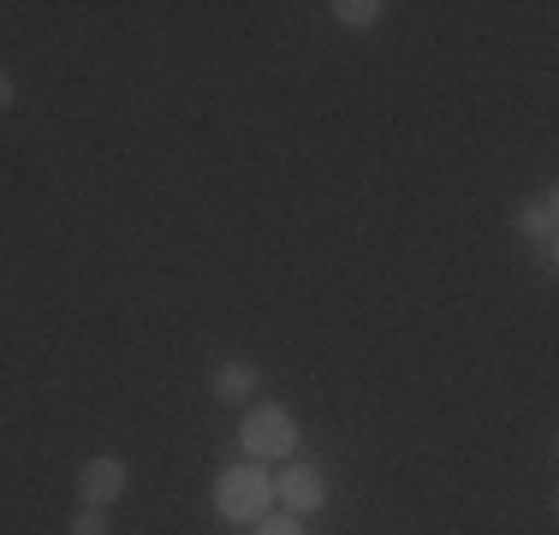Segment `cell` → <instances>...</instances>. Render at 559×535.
Here are the masks:
<instances>
[{
  "label": "cell",
  "instance_id": "obj_1",
  "mask_svg": "<svg viewBox=\"0 0 559 535\" xmlns=\"http://www.w3.org/2000/svg\"><path fill=\"white\" fill-rule=\"evenodd\" d=\"M269 506H274V482L257 464H233V471L215 476V512L226 524H262Z\"/></svg>",
  "mask_w": 559,
  "mask_h": 535
},
{
  "label": "cell",
  "instance_id": "obj_2",
  "mask_svg": "<svg viewBox=\"0 0 559 535\" xmlns=\"http://www.w3.org/2000/svg\"><path fill=\"white\" fill-rule=\"evenodd\" d=\"M245 452L250 459H286L292 447H298V423H292L286 405H250L245 417Z\"/></svg>",
  "mask_w": 559,
  "mask_h": 535
},
{
  "label": "cell",
  "instance_id": "obj_3",
  "mask_svg": "<svg viewBox=\"0 0 559 535\" xmlns=\"http://www.w3.org/2000/svg\"><path fill=\"white\" fill-rule=\"evenodd\" d=\"M126 482H131V464L114 459V452H102V459H90L84 471H78V500H84L90 512H108L119 494H126Z\"/></svg>",
  "mask_w": 559,
  "mask_h": 535
},
{
  "label": "cell",
  "instance_id": "obj_4",
  "mask_svg": "<svg viewBox=\"0 0 559 535\" xmlns=\"http://www.w3.org/2000/svg\"><path fill=\"white\" fill-rule=\"evenodd\" d=\"M274 500L286 506L292 518H310V512L328 506V476L316 471V464H292V471L274 482Z\"/></svg>",
  "mask_w": 559,
  "mask_h": 535
},
{
  "label": "cell",
  "instance_id": "obj_5",
  "mask_svg": "<svg viewBox=\"0 0 559 535\" xmlns=\"http://www.w3.org/2000/svg\"><path fill=\"white\" fill-rule=\"evenodd\" d=\"M209 387H215V399H221V405H245V399L262 387V369H257V364H221Z\"/></svg>",
  "mask_w": 559,
  "mask_h": 535
},
{
  "label": "cell",
  "instance_id": "obj_6",
  "mask_svg": "<svg viewBox=\"0 0 559 535\" xmlns=\"http://www.w3.org/2000/svg\"><path fill=\"white\" fill-rule=\"evenodd\" d=\"M518 233L536 238L542 250H554V197H536V203L518 214Z\"/></svg>",
  "mask_w": 559,
  "mask_h": 535
},
{
  "label": "cell",
  "instance_id": "obj_7",
  "mask_svg": "<svg viewBox=\"0 0 559 535\" xmlns=\"http://www.w3.org/2000/svg\"><path fill=\"white\" fill-rule=\"evenodd\" d=\"M334 19L345 31H376V24L388 19V7H381V0H334Z\"/></svg>",
  "mask_w": 559,
  "mask_h": 535
},
{
  "label": "cell",
  "instance_id": "obj_8",
  "mask_svg": "<svg viewBox=\"0 0 559 535\" xmlns=\"http://www.w3.org/2000/svg\"><path fill=\"white\" fill-rule=\"evenodd\" d=\"M66 535H114V530H108V512H90V506H84V512L72 518V530H66Z\"/></svg>",
  "mask_w": 559,
  "mask_h": 535
},
{
  "label": "cell",
  "instance_id": "obj_9",
  "mask_svg": "<svg viewBox=\"0 0 559 535\" xmlns=\"http://www.w3.org/2000/svg\"><path fill=\"white\" fill-rule=\"evenodd\" d=\"M257 535H304V524H298L292 512H269V518L257 524Z\"/></svg>",
  "mask_w": 559,
  "mask_h": 535
},
{
  "label": "cell",
  "instance_id": "obj_10",
  "mask_svg": "<svg viewBox=\"0 0 559 535\" xmlns=\"http://www.w3.org/2000/svg\"><path fill=\"white\" fill-rule=\"evenodd\" d=\"M7 107H12V78L0 72V114H7Z\"/></svg>",
  "mask_w": 559,
  "mask_h": 535
}]
</instances>
